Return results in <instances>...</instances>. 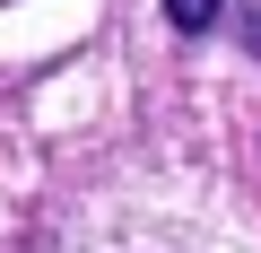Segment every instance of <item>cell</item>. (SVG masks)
I'll return each mask as SVG.
<instances>
[{"mask_svg": "<svg viewBox=\"0 0 261 253\" xmlns=\"http://www.w3.org/2000/svg\"><path fill=\"white\" fill-rule=\"evenodd\" d=\"M166 18H174L183 35H209V27L226 18V0H166Z\"/></svg>", "mask_w": 261, "mask_h": 253, "instance_id": "cell-1", "label": "cell"}]
</instances>
